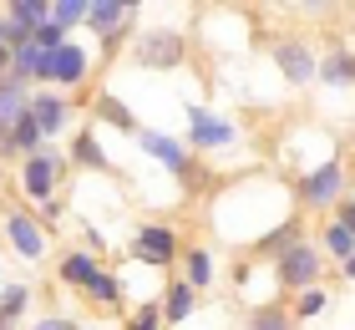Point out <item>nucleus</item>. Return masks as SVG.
I'll return each mask as SVG.
<instances>
[{
    "mask_svg": "<svg viewBox=\"0 0 355 330\" xmlns=\"http://www.w3.org/2000/svg\"><path fill=\"white\" fill-rule=\"evenodd\" d=\"M345 193H350V173L340 168V158L315 163V168H304L295 178V198H300L304 208H340Z\"/></svg>",
    "mask_w": 355,
    "mask_h": 330,
    "instance_id": "nucleus-1",
    "label": "nucleus"
},
{
    "mask_svg": "<svg viewBox=\"0 0 355 330\" xmlns=\"http://www.w3.org/2000/svg\"><path fill=\"white\" fill-rule=\"evenodd\" d=\"M274 264V279H279V290H295V295H304V290H315L320 285V274H325V259H320V244H289V249H279L269 259Z\"/></svg>",
    "mask_w": 355,
    "mask_h": 330,
    "instance_id": "nucleus-2",
    "label": "nucleus"
},
{
    "mask_svg": "<svg viewBox=\"0 0 355 330\" xmlns=\"http://www.w3.org/2000/svg\"><path fill=\"white\" fill-rule=\"evenodd\" d=\"M132 259L142 270H168V264H183V244H178L173 224H142L132 234Z\"/></svg>",
    "mask_w": 355,
    "mask_h": 330,
    "instance_id": "nucleus-3",
    "label": "nucleus"
},
{
    "mask_svg": "<svg viewBox=\"0 0 355 330\" xmlns=\"http://www.w3.org/2000/svg\"><path fill=\"white\" fill-rule=\"evenodd\" d=\"M137 147L148 158H157L173 178H183V183H193V173H198V163H193V147L183 138H168V132H157V127H142L137 132Z\"/></svg>",
    "mask_w": 355,
    "mask_h": 330,
    "instance_id": "nucleus-4",
    "label": "nucleus"
},
{
    "mask_svg": "<svg viewBox=\"0 0 355 330\" xmlns=\"http://www.w3.org/2000/svg\"><path fill=\"white\" fill-rule=\"evenodd\" d=\"M193 153H223V147L239 142V127L229 117H218V112L208 107H188V138H183Z\"/></svg>",
    "mask_w": 355,
    "mask_h": 330,
    "instance_id": "nucleus-5",
    "label": "nucleus"
},
{
    "mask_svg": "<svg viewBox=\"0 0 355 330\" xmlns=\"http://www.w3.org/2000/svg\"><path fill=\"white\" fill-rule=\"evenodd\" d=\"M61 168H67V163H61V153H51V147L36 153V158H26V163H21V193H26L36 208L51 204V198L61 193Z\"/></svg>",
    "mask_w": 355,
    "mask_h": 330,
    "instance_id": "nucleus-6",
    "label": "nucleus"
},
{
    "mask_svg": "<svg viewBox=\"0 0 355 330\" xmlns=\"http://www.w3.org/2000/svg\"><path fill=\"white\" fill-rule=\"evenodd\" d=\"M0 234H6V244L21 259H31V264H41L46 259V229H41V219L36 213H26V208H6L0 213Z\"/></svg>",
    "mask_w": 355,
    "mask_h": 330,
    "instance_id": "nucleus-7",
    "label": "nucleus"
},
{
    "mask_svg": "<svg viewBox=\"0 0 355 330\" xmlns=\"http://www.w3.org/2000/svg\"><path fill=\"white\" fill-rule=\"evenodd\" d=\"M92 76V51L87 46H76V41H67L61 51H51V66H46V87H82V81Z\"/></svg>",
    "mask_w": 355,
    "mask_h": 330,
    "instance_id": "nucleus-8",
    "label": "nucleus"
},
{
    "mask_svg": "<svg viewBox=\"0 0 355 330\" xmlns=\"http://www.w3.org/2000/svg\"><path fill=\"white\" fill-rule=\"evenodd\" d=\"M274 66H279V76L289 81V87H310V81L320 76V61L304 41H279L274 46Z\"/></svg>",
    "mask_w": 355,
    "mask_h": 330,
    "instance_id": "nucleus-9",
    "label": "nucleus"
},
{
    "mask_svg": "<svg viewBox=\"0 0 355 330\" xmlns=\"http://www.w3.org/2000/svg\"><path fill=\"white\" fill-rule=\"evenodd\" d=\"M31 117H36V127L46 138H61L67 122H71V102L56 87H41V92H31Z\"/></svg>",
    "mask_w": 355,
    "mask_h": 330,
    "instance_id": "nucleus-10",
    "label": "nucleus"
},
{
    "mask_svg": "<svg viewBox=\"0 0 355 330\" xmlns=\"http://www.w3.org/2000/svg\"><path fill=\"white\" fill-rule=\"evenodd\" d=\"M127 26H132V6H127V0H87V31L117 41Z\"/></svg>",
    "mask_w": 355,
    "mask_h": 330,
    "instance_id": "nucleus-11",
    "label": "nucleus"
},
{
    "mask_svg": "<svg viewBox=\"0 0 355 330\" xmlns=\"http://www.w3.org/2000/svg\"><path fill=\"white\" fill-rule=\"evenodd\" d=\"M132 56H137V66H178L183 61V36L178 31H148Z\"/></svg>",
    "mask_w": 355,
    "mask_h": 330,
    "instance_id": "nucleus-12",
    "label": "nucleus"
},
{
    "mask_svg": "<svg viewBox=\"0 0 355 330\" xmlns=\"http://www.w3.org/2000/svg\"><path fill=\"white\" fill-rule=\"evenodd\" d=\"M46 66H51V51H41L36 41H26V46H10V76L15 81H41L46 87Z\"/></svg>",
    "mask_w": 355,
    "mask_h": 330,
    "instance_id": "nucleus-13",
    "label": "nucleus"
},
{
    "mask_svg": "<svg viewBox=\"0 0 355 330\" xmlns=\"http://www.w3.org/2000/svg\"><path fill=\"white\" fill-rule=\"evenodd\" d=\"M26 112H31V87H26V81H15L10 72L6 76H0V127H15V122H21L26 117Z\"/></svg>",
    "mask_w": 355,
    "mask_h": 330,
    "instance_id": "nucleus-14",
    "label": "nucleus"
},
{
    "mask_svg": "<svg viewBox=\"0 0 355 330\" xmlns=\"http://www.w3.org/2000/svg\"><path fill=\"white\" fill-rule=\"evenodd\" d=\"M61 285H71V290H87L96 274H102V264H96V254L92 249H67L61 254Z\"/></svg>",
    "mask_w": 355,
    "mask_h": 330,
    "instance_id": "nucleus-15",
    "label": "nucleus"
},
{
    "mask_svg": "<svg viewBox=\"0 0 355 330\" xmlns=\"http://www.w3.org/2000/svg\"><path fill=\"white\" fill-rule=\"evenodd\" d=\"M193 305H198V290H193L188 279H173L163 290V325H183L193 315Z\"/></svg>",
    "mask_w": 355,
    "mask_h": 330,
    "instance_id": "nucleus-16",
    "label": "nucleus"
},
{
    "mask_svg": "<svg viewBox=\"0 0 355 330\" xmlns=\"http://www.w3.org/2000/svg\"><path fill=\"white\" fill-rule=\"evenodd\" d=\"M214 274H218V259L208 254V244L183 249V279H188L193 290H208V285H214Z\"/></svg>",
    "mask_w": 355,
    "mask_h": 330,
    "instance_id": "nucleus-17",
    "label": "nucleus"
},
{
    "mask_svg": "<svg viewBox=\"0 0 355 330\" xmlns=\"http://www.w3.org/2000/svg\"><path fill=\"white\" fill-rule=\"evenodd\" d=\"M320 76H325L330 87H355V51H330L320 61Z\"/></svg>",
    "mask_w": 355,
    "mask_h": 330,
    "instance_id": "nucleus-18",
    "label": "nucleus"
},
{
    "mask_svg": "<svg viewBox=\"0 0 355 330\" xmlns=\"http://www.w3.org/2000/svg\"><path fill=\"white\" fill-rule=\"evenodd\" d=\"M320 254H330V259H340V264H345V259L355 254V234L330 219V224H325V234H320Z\"/></svg>",
    "mask_w": 355,
    "mask_h": 330,
    "instance_id": "nucleus-19",
    "label": "nucleus"
},
{
    "mask_svg": "<svg viewBox=\"0 0 355 330\" xmlns=\"http://www.w3.org/2000/svg\"><path fill=\"white\" fill-rule=\"evenodd\" d=\"M249 330H295V310H284V305H254L249 310Z\"/></svg>",
    "mask_w": 355,
    "mask_h": 330,
    "instance_id": "nucleus-20",
    "label": "nucleus"
},
{
    "mask_svg": "<svg viewBox=\"0 0 355 330\" xmlns=\"http://www.w3.org/2000/svg\"><path fill=\"white\" fill-rule=\"evenodd\" d=\"M87 300H92V305H102V310H117V300H122V279L112 274V270H102V274H96L92 285H87Z\"/></svg>",
    "mask_w": 355,
    "mask_h": 330,
    "instance_id": "nucleus-21",
    "label": "nucleus"
},
{
    "mask_svg": "<svg viewBox=\"0 0 355 330\" xmlns=\"http://www.w3.org/2000/svg\"><path fill=\"white\" fill-rule=\"evenodd\" d=\"M71 163H82V168H107V147L92 138V132H82V138H71Z\"/></svg>",
    "mask_w": 355,
    "mask_h": 330,
    "instance_id": "nucleus-22",
    "label": "nucleus"
},
{
    "mask_svg": "<svg viewBox=\"0 0 355 330\" xmlns=\"http://www.w3.org/2000/svg\"><path fill=\"white\" fill-rule=\"evenodd\" d=\"M26 310H31V290L26 285H6V290H0V315H6L10 325L21 320Z\"/></svg>",
    "mask_w": 355,
    "mask_h": 330,
    "instance_id": "nucleus-23",
    "label": "nucleus"
},
{
    "mask_svg": "<svg viewBox=\"0 0 355 330\" xmlns=\"http://www.w3.org/2000/svg\"><path fill=\"white\" fill-rule=\"evenodd\" d=\"M96 112H102V117L112 122V127H122V132H132V138H137V117H132V107H122V102H112V97H96Z\"/></svg>",
    "mask_w": 355,
    "mask_h": 330,
    "instance_id": "nucleus-24",
    "label": "nucleus"
},
{
    "mask_svg": "<svg viewBox=\"0 0 355 330\" xmlns=\"http://www.w3.org/2000/svg\"><path fill=\"white\" fill-rule=\"evenodd\" d=\"M122 330H163V300H142Z\"/></svg>",
    "mask_w": 355,
    "mask_h": 330,
    "instance_id": "nucleus-25",
    "label": "nucleus"
},
{
    "mask_svg": "<svg viewBox=\"0 0 355 330\" xmlns=\"http://www.w3.org/2000/svg\"><path fill=\"white\" fill-rule=\"evenodd\" d=\"M51 21H56L61 31L87 26V0H51Z\"/></svg>",
    "mask_w": 355,
    "mask_h": 330,
    "instance_id": "nucleus-26",
    "label": "nucleus"
},
{
    "mask_svg": "<svg viewBox=\"0 0 355 330\" xmlns=\"http://www.w3.org/2000/svg\"><path fill=\"white\" fill-rule=\"evenodd\" d=\"M325 305H330V295L320 290V285H315V290H304L300 300H295V320H315V315H325Z\"/></svg>",
    "mask_w": 355,
    "mask_h": 330,
    "instance_id": "nucleus-27",
    "label": "nucleus"
},
{
    "mask_svg": "<svg viewBox=\"0 0 355 330\" xmlns=\"http://www.w3.org/2000/svg\"><path fill=\"white\" fill-rule=\"evenodd\" d=\"M36 46H41V51H61V46H67V31H61L56 21H46V26L36 31Z\"/></svg>",
    "mask_w": 355,
    "mask_h": 330,
    "instance_id": "nucleus-28",
    "label": "nucleus"
},
{
    "mask_svg": "<svg viewBox=\"0 0 355 330\" xmlns=\"http://www.w3.org/2000/svg\"><path fill=\"white\" fill-rule=\"evenodd\" d=\"M31 330H82V320H71V315H41Z\"/></svg>",
    "mask_w": 355,
    "mask_h": 330,
    "instance_id": "nucleus-29",
    "label": "nucleus"
},
{
    "mask_svg": "<svg viewBox=\"0 0 355 330\" xmlns=\"http://www.w3.org/2000/svg\"><path fill=\"white\" fill-rule=\"evenodd\" d=\"M36 219H41V229H51V224L61 219V198H51V204H41V208H36Z\"/></svg>",
    "mask_w": 355,
    "mask_h": 330,
    "instance_id": "nucleus-30",
    "label": "nucleus"
},
{
    "mask_svg": "<svg viewBox=\"0 0 355 330\" xmlns=\"http://www.w3.org/2000/svg\"><path fill=\"white\" fill-rule=\"evenodd\" d=\"M335 224H340V229H350V234H355V198H345V204L335 208Z\"/></svg>",
    "mask_w": 355,
    "mask_h": 330,
    "instance_id": "nucleus-31",
    "label": "nucleus"
},
{
    "mask_svg": "<svg viewBox=\"0 0 355 330\" xmlns=\"http://www.w3.org/2000/svg\"><path fill=\"white\" fill-rule=\"evenodd\" d=\"M340 274H345V279H355V254H350V259L340 264Z\"/></svg>",
    "mask_w": 355,
    "mask_h": 330,
    "instance_id": "nucleus-32",
    "label": "nucleus"
},
{
    "mask_svg": "<svg viewBox=\"0 0 355 330\" xmlns=\"http://www.w3.org/2000/svg\"><path fill=\"white\" fill-rule=\"evenodd\" d=\"M0 51H6V10H0Z\"/></svg>",
    "mask_w": 355,
    "mask_h": 330,
    "instance_id": "nucleus-33",
    "label": "nucleus"
},
{
    "mask_svg": "<svg viewBox=\"0 0 355 330\" xmlns=\"http://www.w3.org/2000/svg\"><path fill=\"white\" fill-rule=\"evenodd\" d=\"M0 330H10V320H6V315H0Z\"/></svg>",
    "mask_w": 355,
    "mask_h": 330,
    "instance_id": "nucleus-34",
    "label": "nucleus"
},
{
    "mask_svg": "<svg viewBox=\"0 0 355 330\" xmlns=\"http://www.w3.org/2000/svg\"><path fill=\"white\" fill-rule=\"evenodd\" d=\"M0 183H6V163H0Z\"/></svg>",
    "mask_w": 355,
    "mask_h": 330,
    "instance_id": "nucleus-35",
    "label": "nucleus"
},
{
    "mask_svg": "<svg viewBox=\"0 0 355 330\" xmlns=\"http://www.w3.org/2000/svg\"><path fill=\"white\" fill-rule=\"evenodd\" d=\"M0 290H6V285H0Z\"/></svg>",
    "mask_w": 355,
    "mask_h": 330,
    "instance_id": "nucleus-36",
    "label": "nucleus"
}]
</instances>
